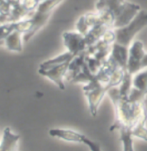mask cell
Instances as JSON below:
<instances>
[{
  "label": "cell",
  "mask_w": 147,
  "mask_h": 151,
  "mask_svg": "<svg viewBox=\"0 0 147 151\" xmlns=\"http://www.w3.org/2000/svg\"><path fill=\"white\" fill-rule=\"evenodd\" d=\"M108 96L114 107L115 119L110 130L119 129L126 127L132 129L138 122L147 118V109L146 103L140 104L131 101L128 96H121L118 88H113L107 92Z\"/></svg>",
  "instance_id": "6da1fadb"
},
{
  "label": "cell",
  "mask_w": 147,
  "mask_h": 151,
  "mask_svg": "<svg viewBox=\"0 0 147 151\" xmlns=\"http://www.w3.org/2000/svg\"><path fill=\"white\" fill-rule=\"evenodd\" d=\"M61 3L62 1L61 0L41 2L36 12L29 17V18L16 23V30L24 34L23 39L24 42H28L38 30L44 27L49 20L55 9Z\"/></svg>",
  "instance_id": "7a4b0ae2"
},
{
  "label": "cell",
  "mask_w": 147,
  "mask_h": 151,
  "mask_svg": "<svg viewBox=\"0 0 147 151\" xmlns=\"http://www.w3.org/2000/svg\"><path fill=\"white\" fill-rule=\"evenodd\" d=\"M95 7L96 11L105 10L111 13L113 18V30L126 27L141 11L138 4L127 1H97Z\"/></svg>",
  "instance_id": "3957f363"
},
{
  "label": "cell",
  "mask_w": 147,
  "mask_h": 151,
  "mask_svg": "<svg viewBox=\"0 0 147 151\" xmlns=\"http://www.w3.org/2000/svg\"><path fill=\"white\" fill-rule=\"evenodd\" d=\"M75 58L74 55L67 51L56 58L42 63L39 66L38 73L51 80L60 90L64 91L63 78L68 75L70 64Z\"/></svg>",
  "instance_id": "277c9868"
},
{
  "label": "cell",
  "mask_w": 147,
  "mask_h": 151,
  "mask_svg": "<svg viewBox=\"0 0 147 151\" xmlns=\"http://www.w3.org/2000/svg\"><path fill=\"white\" fill-rule=\"evenodd\" d=\"M146 26H147V12L141 10L126 27L114 30L116 36L115 43L129 48L134 37Z\"/></svg>",
  "instance_id": "5b68a950"
},
{
  "label": "cell",
  "mask_w": 147,
  "mask_h": 151,
  "mask_svg": "<svg viewBox=\"0 0 147 151\" xmlns=\"http://www.w3.org/2000/svg\"><path fill=\"white\" fill-rule=\"evenodd\" d=\"M34 13V12H33ZM22 4V1H0V24L17 23L27 16L32 15Z\"/></svg>",
  "instance_id": "8992f818"
},
{
  "label": "cell",
  "mask_w": 147,
  "mask_h": 151,
  "mask_svg": "<svg viewBox=\"0 0 147 151\" xmlns=\"http://www.w3.org/2000/svg\"><path fill=\"white\" fill-rule=\"evenodd\" d=\"M146 51L143 42L136 40L132 42L128 50L127 61V74L133 76L143 70L142 63L146 56Z\"/></svg>",
  "instance_id": "52a82bcc"
},
{
  "label": "cell",
  "mask_w": 147,
  "mask_h": 151,
  "mask_svg": "<svg viewBox=\"0 0 147 151\" xmlns=\"http://www.w3.org/2000/svg\"><path fill=\"white\" fill-rule=\"evenodd\" d=\"M63 44L68 51L78 57L88 50V44L83 35L79 32L66 31L62 34Z\"/></svg>",
  "instance_id": "ba28073f"
},
{
  "label": "cell",
  "mask_w": 147,
  "mask_h": 151,
  "mask_svg": "<svg viewBox=\"0 0 147 151\" xmlns=\"http://www.w3.org/2000/svg\"><path fill=\"white\" fill-rule=\"evenodd\" d=\"M128 50L129 48L119 45L116 43L113 44L112 52L108 59L113 62L117 66L124 70L127 73V61H128Z\"/></svg>",
  "instance_id": "9c48e42d"
},
{
  "label": "cell",
  "mask_w": 147,
  "mask_h": 151,
  "mask_svg": "<svg viewBox=\"0 0 147 151\" xmlns=\"http://www.w3.org/2000/svg\"><path fill=\"white\" fill-rule=\"evenodd\" d=\"M49 135L55 138H58L61 140L69 142H75L81 143V136L83 134H81L73 129H51L49 131Z\"/></svg>",
  "instance_id": "30bf717a"
},
{
  "label": "cell",
  "mask_w": 147,
  "mask_h": 151,
  "mask_svg": "<svg viewBox=\"0 0 147 151\" xmlns=\"http://www.w3.org/2000/svg\"><path fill=\"white\" fill-rule=\"evenodd\" d=\"M19 139V135L14 134L9 127L5 128L0 142V151H16Z\"/></svg>",
  "instance_id": "8fae6325"
},
{
  "label": "cell",
  "mask_w": 147,
  "mask_h": 151,
  "mask_svg": "<svg viewBox=\"0 0 147 151\" xmlns=\"http://www.w3.org/2000/svg\"><path fill=\"white\" fill-rule=\"evenodd\" d=\"M24 34L18 30H15L12 32L5 40H4V45L11 51L16 52H22L23 50V39Z\"/></svg>",
  "instance_id": "7c38bea8"
},
{
  "label": "cell",
  "mask_w": 147,
  "mask_h": 151,
  "mask_svg": "<svg viewBox=\"0 0 147 151\" xmlns=\"http://www.w3.org/2000/svg\"><path fill=\"white\" fill-rule=\"evenodd\" d=\"M132 88L147 96V69L132 76Z\"/></svg>",
  "instance_id": "4fadbf2b"
},
{
  "label": "cell",
  "mask_w": 147,
  "mask_h": 151,
  "mask_svg": "<svg viewBox=\"0 0 147 151\" xmlns=\"http://www.w3.org/2000/svg\"><path fill=\"white\" fill-rule=\"evenodd\" d=\"M118 131L120 135V141L122 142L123 151H134L132 129L129 128L123 127L120 128Z\"/></svg>",
  "instance_id": "5bb4252c"
},
{
  "label": "cell",
  "mask_w": 147,
  "mask_h": 151,
  "mask_svg": "<svg viewBox=\"0 0 147 151\" xmlns=\"http://www.w3.org/2000/svg\"><path fill=\"white\" fill-rule=\"evenodd\" d=\"M16 30V23L0 24V45H4V40Z\"/></svg>",
  "instance_id": "9a60e30c"
},
{
  "label": "cell",
  "mask_w": 147,
  "mask_h": 151,
  "mask_svg": "<svg viewBox=\"0 0 147 151\" xmlns=\"http://www.w3.org/2000/svg\"><path fill=\"white\" fill-rule=\"evenodd\" d=\"M81 143L85 144L90 151H101V144L98 142H95V141L89 139L85 135H82V136H81Z\"/></svg>",
  "instance_id": "2e32d148"
},
{
  "label": "cell",
  "mask_w": 147,
  "mask_h": 151,
  "mask_svg": "<svg viewBox=\"0 0 147 151\" xmlns=\"http://www.w3.org/2000/svg\"><path fill=\"white\" fill-rule=\"evenodd\" d=\"M142 68H143V69H146V68H147V53L146 54L145 58H144L143 63H142Z\"/></svg>",
  "instance_id": "e0dca14e"
},
{
  "label": "cell",
  "mask_w": 147,
  "mask_h": 151,
  "mask_svg": "<svg viewBox=\"0 0 147 151\" xmlns=\"http://www.w3.org/2000/svg\"></svg>",
  "instance_id": "ac0fdd59"
},
{
  "label": "cell",
  "mask_w": 147,
  "mask_h": 151,
  "mask_svg": "<svg viewBox=\"0 0 147 151\" xmlns=\"http://www.w3.org/2000/svg\"><path fill=\"white\" fill-rule=\"evenodd\" d=\"M16 151H17V150H16Z\"/></svg>",
  "instance_id": "d6986e66"
}]
</instances>
